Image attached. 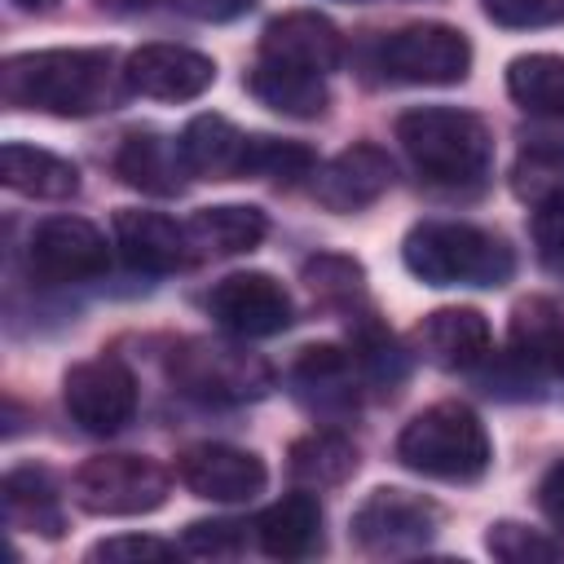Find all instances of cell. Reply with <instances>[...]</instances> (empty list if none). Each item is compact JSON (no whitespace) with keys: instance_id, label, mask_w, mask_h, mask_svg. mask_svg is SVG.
<instances>
[{"instance_id":"1","label":"cell","mask_w":564,"mask_h":564,"mask_svg":"<svg viewBox=\"0 0 564 564\" xmlns=\"http://www.w3.org/2000/svg\"><path fill=\"white\" fill-rule=\"evenodd\" d=\"M0 97L18 110L84 119L115 101L110 48H35L0 66Z\"/></svg>"},{"instance_id":"2","label":"cell","mask_w":564,"mask_h":564,"mask_svg":"<svg viewBox=\"0 0 564 564\" xmlns=\"http://www.w3.org/2000/svg\"><path fill=\"white\" fill-rule=\"evenodd\" d=\"M405 269L427 286H502L516 273L511 247L463 220H423L401 242Z\"/></svg>"},{"instance_id":"3","label":"cell","mask_w":564,"mask_h":564,"mask_svg":"<svg viewBox=\"0 0 564 564\" xmlns=\"http://www.w3.org/2000/svg\"><path fill=\"white\" fill-rule=\"evenodd\" d=\"M397 141L432 185H476L494 163V137L480 115L458 106H419L397 119Z\"/></svg>"},{"instance_id":"4","label":"cell","mask_w":564,"mask_h":564,"mask_svg":"<svg viewBox=\"0 0 564 564\" xmlns=\"http://www.w3.org/2000/svg\"><path fill=\"white\" fill-rule=\"evenodd\" d=\"M494 458L489 432L463 401H436L419 410L397 436V463L432 480H476Z\"/></svg>"},{"instance_id":"5","label":"cell","mask_w":564,"mask_h":564,"mask_svg":"<svg viewBox=\"0 0 564 564\" xmlns=\"http://www.w3.org/2000/svg\"><path fill=\"white\" fill-rule=\"evenodd\" d=\"M167 471L145 454H97L70 480V494L88 516H145L167 502Z\"/></svg>"},{"instance_id":"6","label":"cell","mask_w":564,"mask_h":564,"mask_svg":"<svg viewBox=\"0 0 564 564\" xmlns=\"http://www.w3.org/2000/svg\"><path fill=\"white\" fill-rule=\"evenodd\" d=\"M167 375L185 397L212 401V405H234V401L264 397L269 379H273L260 357L238 352L229 344H212V339H185L181 348H172Z\"/></svg>"},{"instance_id":"7","label":"cell","mask_w":564,"mask_h":564,"mask_svg":"<svg viewBox=\"0 0 564 564\" xmlns=\"http://www.w3.org/2000/svg\"><path fill=\"white\" fill-rule=\"evenodd\" d=\"M379 70L397 84H463L471 70V40L445 22H410L383 35Z\"/></svg>"},{"instance_id":"8","label":"cell","mask_w":564,"mask_h":564,"mask_svg":"<svg viewBox=\"0 0 564 564\" xmlns=\"http://www.w3.org/2000/svg\"><path fill=\"white\" fill-rule=\"evenodd\" d=\"M436 502L410 489H370L352 511V542L370 555H410L436 533Z\"/></svg>"},{"instance_id":"9","label":"cell","mask_w":564,"mask_h":564,"mask_svg":"<svg viewBox=\"0 0 564 564\" xmlns=\"http://www.w3.org/2000/svg\"><path fill=\"white\" fill-rule=\"evenodd\" d=\"M106 264H110L106 238L84 216H48L35 225V234L26 242V269L44 286L97 278V273H106Z\"/></svg>"},{"instance_id":"10","label":"cell","mask_w":564,"mask_h":564,"mask_svg":"<svg viewBox=\"0 0 564 564\" xmlns=\"http://www.w3.org/2000/svg\"><path fill=\"white\" fill-rule=\"evenodd\" d=\"M62 401L84 432H119L137 410V379L119 357H88L66 370Z\"/></svg>"},{"instance_id":"11","label":"cell","mask_w":564,"mask_h":564,"mask_svg":"<svg viewBox=\"0 0 564 564\" xmlns=\"http://www.w3.org/2000/svg\"><path fill=\"white\" fill-rule=\"evenodd\" d=\"M207 313H212L216 326H225L229 335H242V339H269V335L286 330L291 317H295L286 286L269 273H229V278H220L207 295Z\"/></svg>"},{"instance_id":"12","label":"cell","mask_w":564,"mask_h":564,"mask_svg":"<svg viewBox=\"0 0 564 564\" xmlns=\"http://www.w3.org/2000/svg\"><path fill=\"white\" fill-rule=\"evenodd\" d=\"M123 84L154 101H194L216 84V62L185 44H141L123 62Z\"/></svg>"},{"instance_id":"13","label":"cell","mask_w":564,"mask_h":564,"mask_svg":"<svg viewBox=\"0 0 564 564\" xmlns=\"http://www.w3.org/2000/svg\"><path fill=\"white\" fill-rule=\"evenodd\" d=\"M176 480L194 498H207V502H247V498H256L264 489L269 471H264V463L251 449L203 441V445L181 449Z\"/></svg>"},{"instance_id":"14","label":"cell","mask_w":564,"mask_h":564,"mask_svg":"<svg viewBox=\"0 0 564 564\" xmlns=\"http://www.w3.org/2000/svg\"><path fill=\"white\" fill-rule=\"evenodd\" d=\"M392 185V159L388 150L370 145V141H357L348 150H339L330 163L317 167V181H313V194L326 212H361L370 203H379Z\"/></svg>"},{"instance_id":"15","label":"cell","mask_w":564,"mask_h":564,"mask_svg":"<svg viewBox=\"0 0 564 564\" xmlns=\"http://www.w3.org/2000/svg\"><path fill=\"white\" fill-rule=\"evenodd\" d=\"M260 57L295 66V70L326 75V70H335L344 62V35H339V26L330 18H322L313 9H295V13L273 18L260 31Z\"/></svg>"},{"instance_id":"16","label":"cell","mask_w":564,"mask_h":564,"mask_svg":"<svg viewBox=\"0 0 564 564\" xmlns=\"http://www.w3.org/2000/svg\"><path fill=\"white\" fill-rule=\"evenodd\" d=\"M115 242L132 269L145 273H172L189 264V234L163 212H141V207H119L115 212Z\"/></svg>"},{"instance_id":"17","label":"cell","mask_w":564,"mask_h":564,"mask_svg":"<svg viewBox=\"0 0 564 564\" xmlns=\"http://www.w3.org/2000/svg\"><path fill=\"white\" fill-rule=\"evenodd\" d=\"M414 339H419V352L441 370H471L489 357V322L480 308H467V304L427 313Z\"/></svg>"},{"instance_id":"18","label":"cell","mask_w":564,"mask_h":564,"mask_svg":"<svg viewBox=\"0 0 564 564\" xmlns=\"http://www.w3.org/2000/svg\"><path fill=\"white\" fill-rule=\"evenodd\" d=\"M0 181L13 194L44 198V203H62L79 194V167L70 159L40 145H22V141H9L0 150Z\"/></svg>"},{"instance_id":"19","label":"cell","mask_w":564,"mask_h":564,"mask_svg":"<svg viewBox=\"0 0 564 564\" xmlns=\"http://www.w3.org/2000/svg\"><path fill=\"white\" fill-rule=\"evenodd\" d=\"M242 84H247V93L256 101H264L278 115H291V119H317L326 110V101H330L322 75L295 70V66H282V62H269V57H260L247 70Z\"/></svg>"},{"instance_id":"20","label":"cell","mask_w":564,"mask_h":564,"mask_svg":"<svg viewBox=\"0 0 564 564\" xmlns=\"http://www.w3.org/2000/svg\"><path fill=\"white\" fill-rule=\"evenodd\" d=\"M185 234L198 251L212 256H242L256 251L269 234V216L251 203H220V207H198L185 220Z\"/></svg>"},{"instance_id":"21","label":"cell","mask_w":564,"mask_h":564,"mask_svg":"<svg viewBox=\"0 0 564 564\" xmlns=\"http://www.w3.org/2000/svg\"><path fill=\"white\" fill-rule=\"evenodd\" d=\"M256 538L273 560H304L322 542V507L313 494H286L260 511Z\"/></svg>"},{"instance_id":"22","label":"cell","mask_w":564,"mask_h":564,"mask_svg":"<svg viewBox=\"0 0 564 564\" xmlns=\"http://www.w3.org/2000/svg\"><path fill=\"white\" fill-rule=\"evenodd\" d=\"M181 154H185V167H189L194 176L234 181V176H242L247 137H242L225 115H198V119H189L185 132H181Z\"/></svg>"},{"instance_id":"23","label":"cell","mask_w":564,"mask_h":564,"mask_svg":"<svg viewBox=\"0 0 564 564\" xmlns=\"http://www.w3.org/2000/svg\"><path fill=\"white\" fill-rule=\"evenodd\" d=\"M115 172L132 185V189H145V194H176L181 189V172L185 167V154H181V141L172 145L167 137L159 132H132L119 154H115Z\"/></svg>"},{"instance_id":"24","label":"cell","mask_w":564,"mask_h":564,"mask_svg":"<svg viewBox=\"0 0 564 564\" xmlns=\"http://www.w3.org/2000/svg\"><path fill=\"white\" fill-rule=\"evenodd\" d=\"M507 93L520 110L564 123V57L555 53H524L507 66Z\"/></svg>"},{"instance_id":"25","label":"cell","mask_w":564,"mask_h":564,"mask_svg":"<svg viewBox=\"0 0 564 564\" xmlns=\"http://www.w3.org/2000/svg\"><path fill=\"white\" fill-rule=\"evenodd\" d=\"M4 511L18 529L57 538L62 533V507H57V485L44 467H13L4 476Z\"/></svg>"},{"instance_id":"26","label":"cell","mask_w":564,"mask_h":564,"mask_svg":"<svg viewBox=\"0 0 564 564\" xmlns=\"http://www.w3.org/2000/svg\"><path fill=\"white\" fill-rule=\"evenodd\" d=\"M286 467L300 485L308 489H330V485H344L352 471H357V445L339 432H308L291 445L286 454Z\"/></svg>"},{"instance_id":"27","label":"cell","mask_w":564,"mask_h":564,"mask_svg":"<svg viewBox=\"0 0 564 564\" xmlns=\"http://www.w3.org/2000/svg\"><path fill=\"white\" fill-rule=\"evenodd\" d=\"M511 348L533 366H564V308L555 300H520L511 313Z\"/></svg>"},{"instance_id":"28","label":"cell","mask_w":564,"mask_h":564,"mask_svg":"<svg viewBox=\"0 0 564 564\" xmlns=\"http://www.w3.org/2000/svg\"><path fill=\"white\" fill-rule=\"evenodd\" d=\"M313 172V150L300 141H278V137H247L242 154V176H269V181H300Z\"/></svg>"},{"instance_id":"29","label":"cell","mask_w":564,"mask_h":564,"mask_svg":"<svg viewBox=\"0 0 564 564\" xmlns=\"http://www.w3.org/2000/svg\"><path fill=\"white\" fill-rule=\"evenodd\" d=\"M485 546H489V555L502 560V564H533V560H560V555H564V546H560L555 538H546L542 529L516 524V520L489 524Z\"/></svg>"},{"instance_id":"30","label":"cell","mask_w":564,"mask_h":564,"mask_svg":"<svg viewBox=\"0 0 564 564\" xmlns=\"http://www.w3.org/2000/svg\"><path fill=\"white\" fill-rule=\"evenodd\" d=\"M304 282H308L317 295H326V300H352V295H361L366 273H361L357 260L322 251V256H308V260H304Z\"/></svg>"},{"instance_id":"31","label":"cell","mask_w":564,"mask_h":564,"mask_svg":"<svg viewBox=\"0 0 564 564\" xmlns=\"http://www.w3.org/2000/svg\"><path fill=\"white\" fill-rule=\"evenodd\" d=\"M485 18L507 31H533L564 18V0H480Z\"/></svg>"},{"instance_id":"32","label":"cell","mask_w":564,"mask_h":564,"mask_svg":"<svg viewBox=\"0 0 564 564\" xmlns=\"http://www.w3.org/2000/svg\"><path fill=\"white\" fill-rule=\"evenodd\" d=\"M172 555H176L172 542L145 538V533H119V538H101L97 546H88V560H106V564H159Z\"/></svg>"},{"instance_id":"33","label":"cell","mask_w":564,"mask_h":564,"mask_svg":"<svg viewBox=\"0 0 564 564\" xmlns=\"http://www.w3.org/2000/svg\"><path fill=\"white\" fill-rule=\"evenodd\" d=\"M242 529L247 524H234V520H194L185 524L181 533V551L185 555H198V560H220V555H234L242 546Z\"/></svg>"},{"instance_id":"34","label":"cell","mask_w":564,"mask_h":564,"mask_svg":"<svg viewBox=\"0 0 564 564\" xmlns=\"http://www.w3.org/2000/svg\"><path fill=\"white\" fill-rule=\"evenodd\" d=\"M533 238L546 260L564 264V185L555 194H546L542 203H533Z\"/></svg>"},{"instance_id":"35","label":"cell","mask_w":564,"mask_h":564,"mask_svg":"<svg viewBox=\"0 0 564 564\" xmlns=\"http://www.w3.org/2000/svg\"><path fill=\"white\" fill-rule=\"evenodd\" d=\"M538 507H542V516H546L551 524L564 529V458H555V463L546 467V476H542V485H538Z\"/></svg>"},{"instance_id":"36","label":"cell","mask_w":564,"mask_h":564,"mask_svg":"<svg viewBox=\"0 0 564 564\" xmlns=\"http://www.w3.org/2000/svg\"><path fill=\"white\" fill-rule=\"evenodd\" d=\"M181 4H189V0H181ZM251 0H203L194 13L198 18H229V13H238V9H247Z\"/></svg>"},{"instance_id":"37","label":"cell","mask_w":564,"mask_h":564,"mask_svg":"<svg viewBox=\"0 0 564 564\" xmlns=\"http://www.w3.org/2000/svg\"><path fill=\"white\" fill-rule=\"evenodd\" d=\"M13 4H18V9H31V13H35V9H53L57 0H13Z\"/></svg>"}]
</instances>
